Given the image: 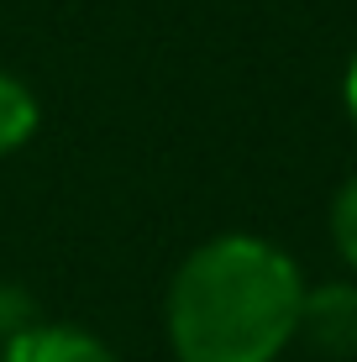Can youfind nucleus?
<instances>
[{
	"label": "nucleus",
	"instance_id": "nucleus-5",
	"mask_svg": "<svg viewBox=\"0 0 357 362\" xmlns=\"http://www.w3.org/2000/svg\"><path fill=\"white\" fill-rule=\"evenodd\" d=\"M331 242H336L341 263L357 273V173L336 189V199H331Z\"/></svg>",
	"mask_w": 357,
	"mask_h": 362
},
{
	"label": "nucleus",
	"instance_id": "nucleus-2",
	"mask_svg": "<svg viewBox=\"0 0 357 362\" xmlns=\"http://www.w3.org/2000/svg\"><path fill=\"white\" fill-rule=\"evenodd\" d=\"M300 336L326 357H357V284H321L305 289Z\"/></svg>",
	"mask_w": 357,
	"mask_h": 362
},
{
	"label": "nucleus",
	"instance_id": "nucleus-4",
	"mask_svg": "<svg viewBox=\"0 0 357 362\" xmlns=\"http://www.w3.org/2000/svg\"><path fill=\"white\" fill-rule=\"evenodd\" d=\"M37 127H42V105H37L32 84L0 69V158L21 153L37 136Z\"/></svg>",
	"mask_w": 357,
	"mask_h": 362
},
{
	"label": "nucleus",
	"instance_id": "nucleus-3",
	"mask_svg": "<svg viewBox=\"0 0 357 362\" xmlns=\"http://www.w3.org/2000/svg\"><path fill=\"white\" fill-rule=\"evenodd\" d=\"M0 362H116L100 336H90L84 326L69 320H32L27 331L6 336Z\"/></svg>",
	"mask_w": 357,
	"mask_h": 362
},
{
	"label": "nucleus",
	"instance_id": "nucleus-6",
	"mask_svg": "<svg viewBox=\"0 0 357 362\" xmlns=\"http://www.w3.org/2000/svg\"><path fill=\"white\" fill-rule=\"evenodd\" d=\"M341 105H347V121L357 132V53L347 58V74H341Z\"/></svg>",
	"mask_w": 357,
	"mask_h": 362
},
{
	"label": "nucleus",
	"instance_id": "nucleus-1",
	"mask_svg": "<svg viewBox=\"0 0 357 362\" xmlns=\"http://www.w3.org/2000/svg\"><path fill=\"white\" fill-rule=\"evenodd\" d=\"M305 273L279 242L226 231L174 268L163 305L179 362H279L300 336Z\"/></svg>",
	"mask_w": 357,
	"mask_h": 362
}]
</instances>
